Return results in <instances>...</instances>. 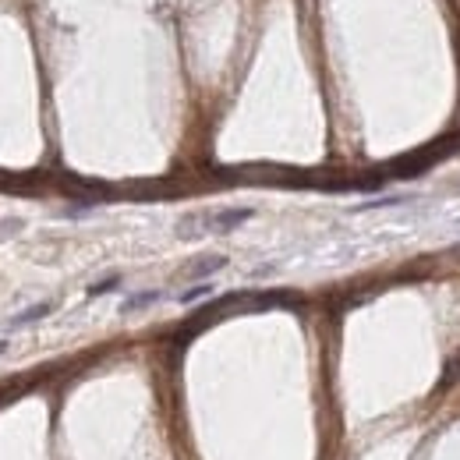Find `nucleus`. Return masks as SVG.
Instances as JSON below:
<instances>
[{
	"label": "nucleus",
	"instance_id": "nucleus-1",
	"mask_svg": "<svg viewBox=\"0 0 460 460\" xmlns=\"http://www.w3.org/2000/svg\"><path fill=\"white\" fill-rule=\"evenodd\" d=\"M255 209H219V212H205V216H184L177 223L181 238H202V234H226V230L241 226L245 219H252Z\"/></svg>",
	"mask_w": 460,
	"mask_h": 460
},
{
	"label": "nucleus",
	"instance_id": "nucleus-2",
	"mask_svg": "<svg viewBox=\"0 0 460 460\" xmlns=\"http://www.w3.org/2000/svg\"><path fill=\"white\" fill-rule=\"evenodd\" d=\"M223 266H226V255H198V259H191V262L181 270V277H184V280H205V277L219 273Z\"/></svg>",
	"mask_w": 460,
	"mask_h": 460
},
{
	"label": "nucleus",
	"instance_id": "nucleus-3",
	"mask_svg": "<svg viewBox=\"0 0 460 460\" xmlns=\"http://www.w3.org/2000/svg\"><path fill=\"white\" fill-rule=\"evenodd\" d=\"M57 305L54 301H40V305H32V308H25V312H18L11 322H8V329H22V326H29V322H36V319H47L50 312H54Z\"/></svg>",
	"mask_w": 460,
	"mask_h": 460
},
{
	"label": "nucleus",
	"instance_id": "nucleus-4",
	"mask_svg": "<svg viewBox=\"0 0 460 460\" xmlns=\"http://www.w3.org/2000/svg\"><path fill=\"white\" fill-rule=\"evenodd\" d=\"M156 301H159V291H138V294L124 298L121 315H135V312H142V308H149V305H156Z\"/></svg>",
	"mask_w": 460,
	"mask_h": 460
},
{
	"label": "nucleus",
	"instance_id": "nucleus-5",
	"mask_svg": "<svg viewBox=\"0 0 460 460\" xmlns=\"http://www.w3.org/2000/svg\"><path fill=\"white\" fill-rule=\"evenodd\" d=\"M205 294H212V287H209V284H198V287H191V291L177 294V301H181V305H195V301H202Z\"/></svg>",
	"mask_w": 460,
	"mask_h": 460
},
{
	"label": "nucleus",
	"instance_id": "nucleus-6",
	"mask_svg": "<svg viewBox=\"0 0 460 460\" xmlns=\"http://www.w3.org/2000/svg\"><path fill=\"white\" fill-rule=\"evenodd\" d=\"M114 287H121V277H107V280L92 284V287H89V298H96V294H107V291H114Z\"/></svg>",
	"mask_w": 460,
	"mask_h": 460
},
{
	"label": "nucleus",
	"instance_id": "nucleus-7",
	"mask_svg": "<svg viewBox=\"0 0 460 460\" xmlns=\"http://www.w3.org/2000/svg\"><path fill=\"white\" fill-rule=\"evenodd\" d=\"M8 351V340H0V354H4Z\"/></svg>",
	"mask_w": 460,
	"mask_h": 460
}]
</instances>
